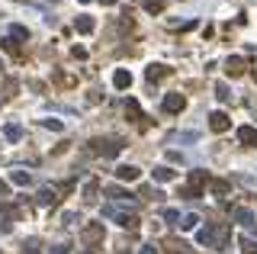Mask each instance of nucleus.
<instances>
[{
	"mask_svg": "<svg viewBox=\"0 0 257 254\" xmlns=\"http://www.w3.org/2000/svg\"><path fill=\"white\" fill-rule=\"evenodd\" d=\"M125 142L122 139H94L90 142V154H100V158H116L122 154Z\"/></svg>",
	"mask_w": 257,
	"mask_h": 254,
	"instance_id": "f257e3e1",
	"label": "nucleus"
},
{
	"mask_svg": "<svg viewBox=\"0 0 257 254\" xmlns=\"http://www.w3.org/2000/svg\"><path fill=\"white\" fill-rule=\"evenodd\" d=\"M103 219H116L122 229H138V216H135V212H119L113 203H109V206H103Z\"/></svg>",
	"mask_w": 257,
	"mask_h": 254,
	"instance_id": "f03ea898",
	"label": "nucleus"
},
{
	"mask_svg": "<svg viewBox=\"0 0 257 254\" xmlns=\"http://www.w3.org/2000/svg\"><path fill=\"white\" fill-rule=\"evenodd\" d=\"M183 106H187V97H183V93H167V97H164V109H167V113H180Z\"/></svg>",
	"mask_w": 257,
	"mask_h": 254,
	"instance_id": "7ed1b4c3",
	"label": "nucleus"
},
{
	"mask_svg": "<svg viewBox=\"0 0 257 254\" xmlns=\"http://www.w3.org/2000/svg\"><path fill=\"white\" fill-rule=\"evenodd\" d=\"M206 180H209V177H206V170H190V187H187V190L193 193V196H199V190L206 187Z\"/></svg>",
	"mask_w": 257,
	"mask_h": 254,
	"instance_id": "20e7f679",
	"label": "nucleus"
},
{
	"mask_svg": "<svg viewBox=\"0 0 257 254\" xmlns=\"http://www.w3.org/2000/svg\"><path fill=\"white\" fill-rule=\"evenodd\" d=\"M228 126H232V119H228L225 113H212L209 116V129L212 132H228Z\"/></svg>",
	"mask_w": 257,
	"mask_h": 254,
	"instance_id": "39448f33",
	"label": "nucleus"
},
{
	"mask_svg": "<svg viewBox=\"0 0 257 254\" xmlns=\"http://www.w3.org/2000/svg\"><path fill=\"white\" fill-rule=\"evenodd\" d=\"M84 241L87 245H97V241H103V222H94L84 229Z\"/></svg>",
	"mask_w": 257,
	"mask_h": 254,
	"instance_id": "423d86ee",
	"label": "nucleus"
},
{
	"mask_svg": "<svg viewBox=\"0 0 257 254\" xmlns=\"http://www.w3.org/2000/svg\"><path fill=\"white\" fill-rule=\"evenodd\" d=\"M238 142L248 145V148H254L257 145V129L254 126H241V129H238Z\"/></svg>",
	"mask_w": 257,
	"mask_h": 254,
	"instance_id": "0eeeda50",
	"label": "nucleus"
},
{
	"mask_svg": "<svg viewBox=\"0 0 257 254\" xmlns=\"http://www.w3.org/2000/svg\"><path fill=\"white\" fill-rule=\"evenodd\" d=\"M244 68H248V62H244V58H238V55L225 62V71H228L232 77H241V74H244Z\"/></svg>",
	"mask_w": 257,
	"mask_h": 254,
	"instance_id": "6e6552de",
	"label": "nucleus"
},
{
	"mask_svg": "<svg viewBox=\"0 0 257 254\" xmlns=\"http://www.w3.org/2000/svg\"><path fill=\"white\" fill-rule=\"evenodd\" d=\"M113 87H116V90H125V87H132V74H129L125 68H119L116 74H113Z\"/></svg>",
	"mask_w": 257,
	"mask_h": 254,
	"instance_id": "1a4fd4ad",
	"label": "nucleus"
},
{
	"mask_svg": "<svg viewBox=\"0 0 257 254\" xmlns=\"http://www.w3.org/2000/svg\"><path fill=\"white\" fill-rule=\"evenodd\" d=\"M138 174H141V170L135 168V164H119V168H116L119 180H138Z\"/></svg>",
	"mask_w": 257,
	"mask_h": 254,
	"instance_id": "9d476101",
	"label": "nucleus"
},
{
	"mask_svg": "<svg viewBox=\"0 0 257 254\" xmlns=\"http://www.w3.org/2000/svg\"><path fill=\"white\" fill-rule=\"evenodd\" d=\"M3 139H7V142H20V139H23V126H20V123H7V126H3Z\"/></svg>",
	"mask_w": 257,
	"mask_h": 254,
	"instance_id": "9b49d317",
	"label": "nucleus"
},
{
	"mask_svg": "<svg viewBox=\"0 0 257 254\" xmlns=\"http://www.w3.org/2000/svg\"><path fill=\"white\" fill-rule=\"evenodd\" d=\"M171 74V68H167V64H151L148 71H145V77H148L151 84H155V81H161V77H167Z\"/></svg>",
	"mask_w": 257,
	"mask_h": 254,
	"instance_id": "f8f14e48",
	"label": "nucleus"
},
{
	"mask_svg": "<svg viewBox=\"0 0 257 254\" xmlns=\"http://www.w3.org/2000/svg\"><path fill=\"white\" fill-rule=\"evenodd\" d=\"M94 16H78V20H74V29H78V32H84V36H87V32H94Z\"/></svg>",
	"mask_w": 257,
	"mask_h": 254,
	"instance_id": "ddd939ff",
	"label": "nucleus"
},
{
	"mask_svg": "<svg viewBox=\"0 0 257 254\" xmlns=\"http://www.w3.org/2000/svg\"><path fill=\"white\" fill-rule=\"evenodd\" d=\"M232 219L235 222H241V225H254V216H251V209H232Z\"/></svg>",
	"mask_w": 257,
	"mask_h": 254,
	"instance_id": "4468645a",
	"label": "nucleus"
},
{
	"mask_svg": "<svg viewBox=\"0 0 257 254\" xmlns=\"http://www.w3.org/2000/svg\"><path fill=\"white\" fill-rule=\"evenodd\" d=\"M177 177V174H174L171 168H167V164H161V168H155V180L158 184H167V180H174Z\"/></svg>",
	"mask_w": 257,
	"mask_h": 254,
	"instance_id": "2eb2a0df",
	"label": "nucleus"
},
{
	"mask_svg": "<svg viewBox=\"0 0 257 254\" xmlns=\"http://www.w3.org/2000/svg\"><path fill=\"white\" fill-rule=\"evenodd\" d=\"M97 193H100V184H97V180H87V184H84V200H87V203H94V200H97Z\"/></svg>",
	"mask_w": 257,
	"mask_h": 254,
	"instance_id": "dca6fc26",
	"label": "nucleus"
},
{
	"mask_svg": "<svg viewBox=\"0 0 257 254\" xmlns=\"http://www.w3.org/2000/svg\"><path fill=\"white\" fill-rule=\"evenodd\" d=\"M125 116H129V119H145V116H141L138 100H125Z\"/></svg>",
	"mask_w": 257,
	"mask_h": 254,
	"instance_id": "f3484780",
	"label": "nucleus"
},
{
	"mask_svg": "<svg viewBox=\"0 0 257 254\" xmlns=\"http://www.w3.org/2000/svg\"><path fill=\"white\" fill-rule=\"evenodd\" d=\"M55 200H58V190H55V187L39 190V203H42V206H48V203H55Z\"/></svg>",
	"mask_w": 257,
	"mask_h": 254,
	"instance_id": "a211bd4d",
	"label": "nucleus"
},
{
	"mask_svg": "<svg viewBox=\"0 0 257 254\" xmlns=\"http://www.w3.org/2000/svg\"><path fill=\"white\" fill-rule=\"evenodd\" d=\"M106 196H109L113 203H122V200H129V193H125L122 187H106Z\"/></svg>",
	"mask_w": 257,
	"mask_h": 254,
	"instance_id": "6ab92c4d",
	"label": "nucleus"
},
{
	"mask_svg": "<svg viewBox=\"0 0 257 254\" xmlns=\"http://www.w3.org/2000/svg\"><path fill=\"white\" fill-rule=\"evenodd\" d=\"M161 219H164V222H171V225H180V209H171V206L161 209Z\"/></svg>",
	"mask_w": 257,
	"mask_h": 254,
	"instance_id": "aec40b11",
	"label": "nucleus"
},
{
	"mask_svg": "<svg viewBox=\"0 0 257 254\" xmlns=\"http://www.w3.org/2000/svg\"><path fill=\"white\" fill-rule=\"evenodd\" d=\"M196 222H199V216H196V212H187V216H180V229H196Z\"/></svg>",
	"mask_w": 257,
	"mask_h": 254,
	"instance_id": "412c9836",
	"label": "nucleus"
},
{
	"mask_svg": "<svg viewBox=\"0 0 257 254\" xmlns=\"http://www.w3.org/2000/svg\"><path fill=\"white\" fill-rule=\"evenodd\" d=\"M10 180H13V184H20V187H26V184H29V170H13V174H10Z\"/></svg>",
	"mask_w": 257,
	"mask_h": 254,
	"instance_id": "4be33fe9",
	"label": "nucleus"
},
{
	"mask_svg": "<svg viewBox=\"0 0 257 254\" xmlns=\"http://www.w3.org/2000/svg\"><path fill=\"white\" fill-rule=\"evenodd\" d=\"M164 248H167V251H183V248H187V241H180V238H164Z\"/></svg>",
	"mask_w": 257,
	"mask_h": 254,
	"instance_id": "5701e85b",
	"label": "nucleus"
},
{
	"mask_svg": "<svg viewBox=\"0 0 257 254\" xmlns=\"http://www.w3.org/2000/svg\"><path fill=\"white\" fill-rule=\"evenodd\" d=\"M216 97H218L222 103H228V100H232V93H228V84H216Z\"/></svg>",
	"mask_w": 257,
	"mask_h": 254,
	"instance_id": "b1692460",
	"label": "nucleus"
},
{
	"mask_svg": "<svg viewBox=\"0 0 257 254\" xmlns=\"http://www.w3.org/2000/svg\"><path fill=\"white\" fill-rule=\"evenodd\" d=\"M61 222L74 225V222H84V219H80V212H71V209H68V212H61Z\"/></svg>",
	"mask_w": 257,
	"mask_h": 254,
	"instance_id": "393cba45",
	"label": "nucleus"
},
{
	"mask_svg": "<svg viewBox=\"0 0 257 254\" xmlns=\"http://www.w3.org/2000/svg\"><path fill=\"white\" fill-rule=\"evenodd\" d=\"M0 45L7 48V52H13V55L20 52V45H16V39H13V36H7V39H0Z\"/></svg>",
	"mask_w": 257,
	"mask_h": 254,
	"instance_id": "a878e982",
	"label": "nucleus"
},
{
	"mask_svg": "<svg viewBox=\"0 0 257 254\" xmlns=\"http://www.w3.org/2000/svg\"><path fill=\"white\" fill-rule=\"evenodd\" d=\"M10 229H13V222H10V216H7V212H0V235H7Z\"/></svg>",
	"mask_w": 257,
	"mask_h": 254,
	"instance_id": "bb28decb",
	"label": "nucleus"
},
{
	"mask_svg": "<svg viewBox=\"0 0 257 254\" xmlns=\"http://www.w3.org/2000/svg\"><path fill=\"white\" fill-rule=\"evenodd\" d=\"M241 251H244V254H257V241H251V238H241Z\"/></svg>",
	"mask_w": 257,
	"mask_h": 254,
	"instance_id": "cd10ccee",
	"label": "nucleus"
},
{
	"mask_svg": "<svg viewBox=\"0 0 257 254\" xmlns=\"http://www.w3.org/2000/svg\"><path fill=\"white\" fill-rule=\"evenodd\" d=\"M212 193H218V196L228 193V180H212Z\"/></svg>",
	"mask_w": 257,
	"mask_h": 254,
	"instance_id": "c85d7f7f",
	"label": "nucleus"
},
{
	"mask_svg": "<svg viewBox=\"0 0 257 254\" xmlns=\"http://www.w3.org/2000/svg\"><path fill=\"white\" fill-rule=\"evenodd\" d=\"M145 10H148V13H161L164 3H161V0H148V3H145Z\"/></svg>",
	"mask_w": 257,
	"mask_h": 254,
	"instance_id": "c756f323",
	"label": "nucleus"
},
{
	"mask_svg": "<svg viewBox=\"0 0 257 254\" xmlns=\"http://www.w3.org/2000/svg\"><path fill=\"white\" fill-rule=\"evenodd\" d=\"M45 129H52V132H61V129H64V123H61V119H45Z\"/></svg>",
	"mask_w": 257,
	"mask_h": 254,
	"instance_id": "7c9ffc66",
	"label": "nucleus"
},
{
	"mask_svg": "<svg viewBox=\"0 0 257 254\" xmlns=\"http://www.w3.org/2000/svg\"><path fill=\"white\" fill-rule=\"evenodd\" d=\"M55 77H58V84H64V87H71V84H74V77H71V74H64V71H58Z\"/></svg>",
	"mask_w": 257,
	"mask_h": 254,
	"instance_id": "2f4dec72",
	"label": "nucleus"
},
{
	"mask_svg": "<svg viewBox=\"0 0 257 254\" xmlns=\"http://www.w3.org/2000/svg\"><path fill=\"white\" fill-rule=\"evenodd\" d=\"M13 39H29V29L26 26H13Z\"/></svg>",
	"mask_w": 257,
	"mask_h": 254,
	"instance_id": "473e14b6",
	"label": "nucleus"
},
{
	"mask_svg": "<svg viewBox=\"0 0 257 254\" xmlns=\"http://www.w3.org/2000/svg\"><path fill=\"white\" fill-rule=\"evenodd\" d=\"M23 254H42V251H39V245H36V241H26V245H23Z\"/></svg>",
	"mask_w": 257,
	"mask_h": 254,
	"instance_id": "72a5a7b5",
	"label": "nucleus"
},
{
	"mask_svg": "<svg viewBox=\"0 0 257 254\" xmlns=\"http://www.w3.org/2000/svg\"><path fill=\"white\" fill-rule=\"evenodd\" d=\"M7 196H10V184H7V180H0V200H7Z\"/></svg>",
	"mask_w": 257,
	"mask_h": 254,
	"instance_id": "f704fd0d",
	"label": "nucleus"
},
{
	"mask_svg": "<svg viewBox=\"0 0 257 254\" xmlns=\"http://www.w3.org/2000/svg\"><path fill=\"white\" fill-rule=\"evenodd\" d=\"M3 90H7V93H13V90H16V81H13V77H7V84H3Z\"/></svg>",
	"mask_w": 257,
	"mask_h": 254,
	"instance_id": "c9c22d12",
	"label": "nucleus"
},
{
	"mask_svg": "<svg viewBox=\"0 0 257 254\" xmlns=\"http://www.w3.org/2000/svg\"><path fill=\"white\" fill-rule=\"evenodd\" d=\"M138 254H158V248H155V245H145V248H141Z\"/></svg>",
	"mask_w": 257,
	"mask_h": 254,
	"instance_id": "e433bc0d",
	"label": "nucleus"
},
{
	"mask_svg": "<svg viewBox=\"0 0 257 254\" xmlns=\"http://www.w3.org/2000/svg\"><path fill=\"white\" fill-rule=\"evenodd\" d=\"M103 3H106V7H113V3H119V0H103Z\"/></svg>",
	"mask_w": 257,
	"mask_h": 254,
	"instance_id": "4c0bfd02",
	"label": "nucleus"
},
{
	"mask_svg": "<svg viewBox=\"0 0 257 254\" xmlns=\"http://www.w3.org/2000/svg\"><path fill=\"white\" fill-rule=\"evenodd\" d=\"M80 3H90V0H80Z\"/></svg>",
	"mask_w": 257,
	"mask_h": 254,
	"instance_id": "58836bf2",
	"label": "nucleus"
},
{
	"mask_svg": "<svg viewBox=\"0 0 257 254\" xmlns=\"http://www.w3.org/2000/svg\"><path fill=\"white\" fill-rule=\"evenodd\" d=\"M0 68H3V62H0Z\"/></svg>",
	"mask_w": 257,
	"mask_h": 254,
	"instance_id": "ea45409f",
	"label": "nucleus"
}]
</instances>
